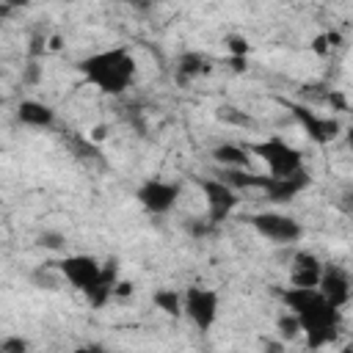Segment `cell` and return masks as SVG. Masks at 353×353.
Returning a JSON list of instances; mask_svg holds the SVG:
<instances>
[{
	"instance_id": "6da1fadb",
	"label": "cell",
	"mask_w": 353,
	"mask_h": 353,
	"mask_svg": "<svg viewBox=\"0 0 353 353\" xmlns=\"http://www.w3.org/2000/svg\"><path fill=\"white\" fill-rule=\"evenodd\" d=\"M281 303L298 317L301 334H306L309 347H325L331 345L339 331H342V309L331 306L317 287H295L290 284L287 290H279Z\"/></svg>"
},
{
	"instance_id": "7a4b0ae2",
	"label": "cell",
	"mask_w": 353,
	"mask_h": 353,
	"mask_svg": "<svg viewBox=\"0 0 353 353\" xmlns=\"http://www.w3.org/2000/svg\"><path fill=\"white\" fill-rule=\"evenodd\" d=\"M77 72L97 91H102L108 97H121L132 85L138 63H135V55L124 44H116V47H105V50H97V52L80 58Z\"/></svg>"
},
{
	"instance_id": "3957f363",
	"label": "cell",
	"mask_w": 353,
	"mask_h": 353,
	"mask_svg": "<svg viewBox=\"0 0 353 353\" xmlns=\"http://www.w3.org/2000/svg\"><path fill=\"white\" fill-rule=\"evenodd\" d=\"M245 149L251 154H256L268 165V174H273V176H292V174L303 171V152L298 146L287 143L281 135H270L265 141L245 143Z\"/></svg>"
},
{
	"instance_id": "277c9868",
	"label": "cell",
	"mask_w": 353,
	"mask_h": 353,
	"mask_svg": "<svg viewBox=\"0 0 353 353\" xmlns=\"http://www.w3.org/2000/svg\"><path fill=\"white\" fill-rule=\"evenodd\" d=\"M218 309H221V295L218 290L210 287H199L190 284L182 290V314L190 320L193 328H199L201 334H207L215 320H218Z\"/></svg>"
},
{
	"instance_id": "5b68a950",
	"label": "cell",
	"mask_w": 353,
	"mask_h": 353,
	"mask_svg": "<svg viewBox=\"0 0 353 353\" xmlns=\"http://www.w3.org/2000/svg\"><path fill=\"white\" fill-rule=\"evenodd\" d=\"M248 223L256 229L259 237H265L273 245H292V243H298L303 237L301 221L287 215V212H276V210L256 212V215L248 218Z\"/></svg>"
},
{
	"instance_id": "8992f818",
	"label": "cell",
	"mask_w": 353,
	"mask_h": 353,
	"mask_svg": "<svg viewBox=\"0 0 353 353\" xmlns=\"http://www.w3.org/2000/svg\"><path fill=\"white\" fill-rule=\"evenodd\" d=\"M201 196H204V204H207V218L218 226L223 221H229V215L237 210L240 204V190H234L229 182H223L221 176H201L196 179Z\"/></svg>"
},
{
	"instance_id": "52a82bcc",
	"label": "cell",
	"mask_w": 353,
	"mask_h": 353,
	"mask_svg": "<svg viewBox=\"0 0 353 353\" xmlns=\"http://www.w3.org/2000/svg\"><path fill=\"white\" fill-rule=\"evenodd\" d=\"M284 108L295 116V121L303 127L306 138L312 143H317V146L334 143L339 138V132H342V121L336 116H320V113H314L312 108H306L301 102H284Z\"/></svg>"
},
{
	"instance_id": "ba28073f",
	"label": "cell",
	"mask_w": 353,
	"mask_h": 353,
	"mask_svg": "<svg viewBox=\"0 0 353 353\" xmlns=\"http://www.w3.org/2000/svg\"><path fill=\"white\" fill-rule=\"evenodd\" d=\"M179 196H182V182L174 179H143L135 188V199L149 215H168L176 207Z\"/></svg>"
},
{
	"instance_id": "9c48e42d",
	"label": "cell",
	"mask_w": 353,
	"mask_h": 353,
	"mask_svg": "<svg viewBox=\"0 0 353 353\" xmlns=\"http://www.w3.org/2000/svg\"><path fill=\"white\" fill-rule=\"evenodd\" d=\"M61 273V279L66 284H72L77 292H85L91 284H97L99 279V270H102V262L91 254H69L58 262H52Z\"/></svg>"
},
{
	"instance_id": "30bf717a",
	"label": "cell",
	"mask_w": 353,
	"mask_h": 353,
	"mask_svg": "<svg viewBox=\"0 0 353 353\" xmlns=\"http://www.w3.org/2000/svg\"><path fill=\"white\" fill-rule=\"evenodd\" d=\"M317 290H320V295H323L331 306L345 309V306L350 303V295H353L350 273H347L342 265H336V262H323Z\"/></svg>"
},
{
	"instance_id": "8fae6325",
	"label": "cell",
	"mask_w": 353,
	"mask_h": 353,
	"mask_svg": "<svg viewBox=\"0 0 353 353\" xmlns=\"http://www.w3.org/2000/svg\"><path fill=\"white\" fill-rule=\"evenodd\" d=\"M116 281H119V259L110 256V259L102 262V270H99L97 284H91V287L83 292V298L88 301V306H91V309L108 306L110 298H113V284H116Z\"/></svg>"
},
{
	"instance_id": "7c38bea8",
	"label": "cell",
	"mask_w": 353,
	"mask_h": 353,
	"mask_svg": "<svg viewBox=\"0 0 353 353\" xmlns=\"http://www.w3.org/2000/svg\"><path fill=\"white\" fill-rule=\"evenodd\" d=\"M320 270H323V259L314 251H295L292 256V268H290V284L295 287H317L320 281Z\"/></svg>"
},
{
	"instance_id": "4fadbf2b",
	"label": "cell",
	"mask_w": 353,
	"mask_h": 353,
	"mask_svg": "<svg viewBox=\"0 0 353 353\" xmlns=\"http://www.w3.org/2000/svg\"><path fill=\"white\" fill-rule=\"evenodd\" d=\"M17 121L25 124V127H30V130H52L55 121H58V116L41 99H22L17 105Z\"/></svg>"
},
{
	"instance_id": "5bb4252c",
	"label": "cell",
	"mask_w": 353,
	"mask_h": 353,
	"mask_svg": "<svg viewBox=\"0 0 353 353\" xmlns=\"http://www.w3.org/2000/svg\"><path fill=\"white\" fill-rule=\"evenodd\" d=\"M210 72H212V61H210L204 52H199V50H185V52L176 58L174 77H176L179 85H188L190 80L204 77V74H210Z\"/></svg>"
},
{
	"instance_id": "9a60e30c",
	"label": "cell",
	"mask_w": 353,
	"mask_h": 353,
	"mask_svg": "<svg viewBox=\"0 0 353 353\" xmlns=\"http://www.w3.org/2000/svg\"><path fill=\"white\" fill-rule=\"evenodd\" d=\"M212 160L223 168H248L251 163V152L245 149V143H232V141H223L218 143L212 152Z\"/></svg>"
},
{
	"instance_id": "2e32d148",
	"label": "cell",
	"mask_w": 353,
	"mask_h": 353,
	"mask_svg": "<svg viewBox=\"0 0 353 353\" xmlns=\"http://www.w3.org/2000/svg\"><path fill=\"white\" fill-rule=\"evenodd\" d=\"M152 303L171 320H179L182 317V290H174V287H160L152 292Z\"/></svg>"
},
{
	"instance_id": "e0dca14e",
	"label": "cell",
	"mask_w": 353,
	"mask_h": 353,
	"mask_svg": "<svg viewBox=\"0 0 353 353\" xmlns=\"http://www.w3.org/2000/svg\"><path fill=\"white\" fill-rule=\"evenodd\" d=\"M276 331H279V336L281 339H295V336H301V323H298V317L292 314V312H284L279 320H276Z\"/></svg>"
},
{
	"instance_id": "ac0fdd59",
	"label": "cell",
	"mask_w": 353,
	"mask_h": 353,
	"mask_svg": "<svg viewBox=\"0 0 353 353\" xmlns=\"http://www.w3.org/2000/svg\"><path fill=\"white\" fill-rule=\"evenodd\" d=\"M36 243H39L41 248H47V251H61V248L66 245V234L58 232V229H44V232H39Z\"/></svg>"
},
{
	"instance_id": "d6986e66",
	"label": "cell",
	"mask_w": 353,
	"mask_h": 353,
	"mask_svg": "<svg viewBox=\"0 0 353 353\" xmlns=\"http://www.w3.org/2000/svg\"><path fill=\"white\" fill-rule=\"evenodd\" d=\"M226 47H229V55H248V52H251L248 39H245V36H240V33L226 36Z\"/></svg>"
},
{
	"instance_id": "ffe728a7",
	"label": "cell",
	"mask_w": 353,
	"mask_h": 353,
	"mask_svg": "<svg viewBox=\"0 0 353 353\" xmlns=\"http://www.w3.org/2000/svg\"><path fill=\"white\" fill-rule=\"evenodd\" d=\"M215 229V223L210 221V218H188V232L193 234V237H204V234H210Z\"/></svg>"
},
{
	"instance_id": "44dd1931",
	"label": "cell",
	"mask_w": 353,
	"mask_h": 353,
	"mask_svg": "<svg viewBox=\"0 0 353 353\" xmlns=\"http://www.w3.org/2000/svg\"><path fill=\"white\" fill-rule=\"evenodd\" d=\"M30 345H28V339H22V336H3L0 339V350L3 353H25Z\"/></svg>"
},
{
	"instance_id": "7402d4cb",
	"label": "cell",
	"mask_w": 353,
	"mask_h": 353,
	"mask_svg": "<svg viewBox=\"0 0 353 353\" xmlns=\"http://www.w3.org/2000/svg\"><path fill=\"white\" fill-rule=\"evenodd\" d=\"M135 292V284L132 281H127V279H121L119 276V281L113 284V298H130Z\"/></svg>"
},
{
	"instance_id": "603a6c76",
	"label": "cell",
	"mask_w": 353,
	"mask_h": 353,
	"mask_svg": "<svg viewBox=\"0 0 353 353\" xmlns=\"http://www.w3.org/2000/svg\"><path fill=\"white\" fill-rule=\"evenodd\" d=\"M325 102L331 105V110H347V99H345V94H339V91L325 94Z\"/></svg>"
},
{
	"instance_id": "cb8c5ba5",
	"label": "cell",
	"mask_w": 353,
	"mask_h": 353,
	"mask_svg": "<svg viewBox=\"0 0 353 353\" xmlns=\"http://www.w3.org/2000/svg\"><path fill=\"white\" fill-rule=\"evenodd\" d=\"M229 66H232V72H245L248 69V55H229Z\"/></svg>"
},
{
	"instance_id": "d4e9b609",
	"label": "cell",
	"mask_w": 353,
	"mask_h": 353,
	"mask_svg": "<svg viewBox=\"0 0 353 353\" xmlns=\"http://www.w3.org/2000/svg\"><path fill=\"white\" fill-rule=\"evenodd\" d=\"M312 50H314V52H317V55H325V52H328V50H331V44H328V41H325V33H323V36H317V39H314V44H312Z\"/></svg>"
},
{
	"instance_id": "484cf974",
	"label": "cell",
	"mask_w": 353,
	"mask_h": 353,
	"mask_svg": "<svg viewBox=\"0 0 353 353\" xmlns=\"http://www.w3.org/2000/svg\"><path fill=\"white\" fill-rule=\"evenodd\" d=\"M116 3H121V6H132V8H138V11H146L154 0H116Z\"/></svg>"
},
{
	"instance_id": "4316f807",
	"label": "cell",
	"mask_w": 353,
	"mask_h": 353,
	"mask_svg": "<svg viewBox=\"0 0 353 353\" xmlns=\"http://www.w3.org/2000/svg\"><path fill=\"white\" fill-rule=\"evenodd\" d=\"M3 3H6L11 11H19V8H28L33 0H3Z\"/></svg>"
},
{
	"instance_id": "83f0119b",
	"label": "cell",
	"mask_w": 353,
	"mask_h": 353,
	"mask_svg": "<svg viewBox=\"0 0 353 353\" xmlns=\"http://www.w3.org/2000/svg\"><path fill=\"white\" fill-rule=\"evenodd\" d=\"M11 14H14V11H11V8H8V6H6V3L0 0V19H8Z\"/></svg>"
},
{
	"instance_id": "f1b7e54d",
	"label": "cell",
	"mask_w": 353,
	"mask_h": 353,
	"mask_svg": "<svg viewBox=\"0 0 353 353\" xmlns=\"http://www.w3.org/2000/svg\"><path fill=\"white\" fill-rule=\"evenodd\" d=\"M91 138H94V141H99V138H105V127H97V130H94V135H91Z\"/></svg>"
}]
</instances>
